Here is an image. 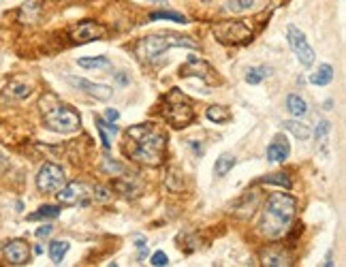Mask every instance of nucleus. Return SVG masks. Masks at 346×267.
<instances>
[{
	"label": "nucleus",
	"instance_id": "8",
	"mask_svg": "<svg viewBox=\"0 0 346 267\" xmlns=\"http://www.w3.org/2000/svg\"><path fill=\"white\" fill-rule=\"evenodd\" d=\"M287 41H289V47L293 49V54L297 56L301 66H312L314 64V58H317V54H314V49L310 47V43L306 41V35H303L297 26L291 24L287 28Z\"/></svg>",
	"mask_w": 346,
	"mask_h": 267
},
{
	"label": "nucleus",
	"instance_id": "24",
	"mask_svg": "<svg viewBox=\"0 0 346 267\" xmlns=\"http://www.w3.org/2000/svg\"><path fill=\"white\" fill-rule=\"evenodd\" d=\"M58 214H60V208L58 205H41V208L34 212V214H30L28 216V220H45V218H58Z\"/></svg>",
	"mask_w": 346,
	"mask_h": 267
},
{
	"label": "nucleus",
	"instance_id": "31",
	"mask_svg": "<svg viewBox=\"0 0 346 267\" xmlns=\"http://www.w3.org/2000/svg\"><path fill=\"white\" fill-rule=\"evenodd\" d=\"M331 130V124L327 120H321L317 126V141H321V146H327V135Z\"/></svg>",
	"mask_w": 346,
	"mask_h": 267
},
{
	"label": "nucleus",
	"instance_id": "6",
	"mask_svg": "<svg viewBox=\"0 0 346 267\" xmlns=\"http://www.w3.org/2000/svg\"><path fill=\"white\" fill-rule=\"evenodd\" d=\"M212 35L220 41L222 45H239L252 39V26L244 19H231V22H220L212 28Z\"/></svg>",
	"mask_w": 346,
	"mask_h": 267
},
{
	"label": "nucleus",
	"instance_id": "4",
	"mask_svg": "<svg viewBox=\"0 0 346 267\" xmlns=\"http://www.w3.org/2000/svg\"><path fill=\"white\" fill-rule=\"evenodd\" d=\"M162 116L173 128H186L192 120H195V109L186 94L180 90H169L165 96V105H162Z\"/></svg>",
	"mask_w": 346,
	"mask_h": 267
},
{
	"label": "nucleus",
	"instance_id": "10",
	"mask_svg": "<svg viewBox=\"0 0 346 267\" xmlns=\"http://www.w3.org/2000/svg\"><path fill=\"white\" fill-rule=\"evenodd\" d=\"M68 84L75 86V88L81 90V92H86L88 96H92V98H96V101H109L111 94H114V88H109V86H105V84H92V81L79 79V77H73V75H68Z\"/></svg>",
	"mask_w": 346,
	"mask_h": 267
},
{
	"label": "nucleus",
	"instance_id": "26",
	"mask_svg": "<svg viewBox=\"0 0 346 267\" xmlns=\"http://www.w3.org/2000/svg\"><path fill=\"white\" fill-rule=\"evenodd\" d=\"M269 75V69L267 66H254V69H250L248 73H246V81L250 86H257V84H261L263 79H265Z\"/></svg>",
	"mask_w": 346,
	"mask_h": 267
},
{
	"label": "nucleus",
	"instance_id": "32",
	"mask_svg": "<svg viewBox=\"0 0 346 267\" xmlns=\"http://www.w3.org/2000/svg\"><path fill=\"white\" fill-rule=\"evenodd\" d=\"M7 92H9L11 96H15V98H26V96L30 94V88L24 86V84H11Z\"/></svg>",
	"mask_w": 346,
	"mask_h": 267
},
{
	"label": "nucleus",
	"instance_id": "36",
	"mask_svg": "<svg viewBox=\"0 0 346 267\" xmlns=\"http://www.w3.org/2000/svg\"><path fill=\"white\" fill-rule=\"evenodd\" d=\"M105 118H107V122H118L120 120V111L118 109H107L105 111Z\"/></svg>",
	"mask_w": 346,
	"mask_h": 267
},
{
	"label": "nucleus",
	"instance_id": "33",
	"mask_svg": "<svg viewBox=\"0 0 346 267\" xmlns=\"http://www.w3.org/2000/svg\"><path fill=\"white\" fill-rule=\"evenodd\" d=\"M152 265H156V267H162V265H167L169 263V256L162 252V250H158V252H154L152 254V261H150Z\"/></svg>",
	"mask_w": 346,
	"mask_h": 267
},
{
	"label": "nucleus",
	"instance_id": "34",
	"mask_svg": "<svg viewBox=\"0 0 346 267\" xmlns=\"http://www.w3.org/2000/svg\"><path fill=\"white\" fill-rule=\"evenodd\" d=\"M52 233H54V227H52V224H43V227H39V229H37V233H34V235H37L39 240H43V238H49Z\"/></svg>",
	"mask_w": 346,
	"mask_h": 267
},
{
	"label": "nucleus",
	"instance_id": "27",
	"mask_svg": "<svg viewBox=\"0 0 346 267\" xmlns=\"http://www.w3.org/2000/svg\"><path fill=\"white\" fill-rule=\"evenodd\" d=\"M263 184H273V186H282V188H291V180L287 173H271V176L261 178Z\"/></svg>",
	"mask_w": 346,
	"mask_h": 267
},
{
	"label": "nucleus",
	"instance_id": "30",
	"mask_svg": "<svg viewBox=\"0 0 346 267\" xmlns=\"http://www.w3.org/2000/svg\"><path fill=\"white\" fill-rule=\"evenodd\" d=\"M150 19H152V22H156V19H173V22H182V24L186 22L184 15H182V13H173V11H154L150 15Z\"/></svg>",
	"mask_w": 346,
	"mask_h": 267
},
{
	"label": "nucleus",
	"instance_id": "7",
	"mask_svg": "<svg viewBox=\"0 0 346 267\" xmlns=\"http://www.w3.org/2000/svg\"><path fill=\"white\" fill-rule=\"evenodd\" d=\"M66 184V176L62 167L54 165V162H45L43 167L39 169L37 173V188L39 192H45V194H52L58 192Z\"/></svg>",
	"mask_w": 346,
	"mask_h": 267
},
{
	"label": "nucleus",
	"instance_id": "3",
	"mask_svg": "<svg viewBox=\"0 0 346 267\" xmlns=\"http://www.w3.org/2000/svg\"><path fill=\"white\" fill-rule=\"evenodd\" d=\"M173 47H188V49H197V41H192L190 37H182L176 32H156V35H148L144 39L137 41L135 45V56L141 62H154L156 58H160L165 51L173 49Z\"/></svg>",
	"mask_w": 346,
	"mask_h": 267
},
{
	"label": "nucleus",
	"instance_id": "22",
	"mask_svg": "<svg viewBox=\"0 0 346 267\" xmlns=\"http://www.w3.org/2000/svg\"><path fill=\"white\" fill-rule=\"evenodd\" d=\"M287 107H289V111L295 116V118H303L308 114V103L303 101L299 94H289V98H287Z\"/></svg>",
	"mask_w": 346,
	"mask_h": 267
},
{
	"label": "nucleus",
	"instance_id": "11",
	"mask_svg": "<svg viewBox=\"0 0 346 267\" xmlns=\"http://www.w3.org/2000/svg\"><path fill=\"white\" fill-rule=\"evenodd\" d=\"M100 37H105V28L94 24V22H81L79 26H75L71 30V41H73V43H79V45L96 41Z\"/></svg>",
	"mask_w": 346,
	"mask_h": 267
},
{
	"label": "nucleus",
	"instance_id": "29",
	"mask_svg": "<svg viewBox=\"0 0 346 267\" xmlns=\"http://www.w3.org/2000/svg\"><path fill=\"white\" fill-rule=\"evenodd\" d=\"M114 188H116L118 192H122V194H126V197H130V194H137V192H139V188L135 186L133 182H130V178H126V180H116V182H114Z\"/></svg>",
	"mask_w": 346,
	"mask_h": 267
},
{
	"label": "nucleus",
	"instance_id": "20",
	"mask_svg": "<svg viewBox=\"0 0 346 267\" xmlns=\"http://www.w3.org/2000/svg\"><path fill=\"white\" fill-rule=\"evenodd\" d=\"M331 81H333V69L329 64H321L310 75V84H314V86H329Z\"/></svg>",
	"mask_w": 346,
	"mask_h": 267
},
{
	"label": "nucleus",
	"instance_id": "25",
	"mask_svg": "<svg viewBox=\"0 0 346 267\" xmlns=\"http://www.w3.org/2000/svg\"><path fill=\"white\" fill-rule=\"evenodd\" d=\"M254 7V0H229L225 5V11L229 13H244V11H250Z\"/></svg>",
	"mask_w": 346,
	"mask_h": 267
},
{
	"label": "nucleus",
	"instance_id": "1",
	"mask_svg": "<svg viewBox=\"0 0 346 267\" xmlns=\"http://www.w3.org/2000/svg\"><path fill=\"white\" fill-rule=\"evenodd\" d=\"M124 152L141 165L158 167L167 152V137L154 124H135L126 130Z\"/></svg>",
	"mask_w": 346,
	"mask_h": 267
},
{
	"label": "nucleus",
	"instance_id": "16",
	"mask_svg": "<svg viewBox=\"0 0 346 267\" xmlns=\"http://www.w3.org/2000/svg\"><path fill=\"white\" fill-rule=\"evenodd\" d=\"M235 156H233L231 152H222L220 156H218V160H216V165H214V176L216 178H225L227 173L235 167Z\"/></svg>",
	"mask_w": 346,
	"mask_h": 267
},
{
	"label": "nucleus",
	"instance_id": "23",
	"mask_svg": "<svg viewBox=\"0 0 346 267\" xmlns=\"http://www.w3.org/2000/svg\"><path fill=\"white\" fill-rule=\"evenodd\" d=\"M66 252H68V242L58 240V242H52V244H49V259H52L56 265L62 263V259L66 256Z\"/></svg>",
	"mask_w": 346,
	"mask_h": 267
},
{
	"label": "nucleus",
	"instance_id": "38",
	"mask_svg": "<svg viewBox=\"0 0 346 267\" xmlns=\"http://www.w3.org/2000/svg\"><path fill=\"white\" fill-rule=\"evenodd\" d=\"M3 165H7V158L3 156V154H0V167H3Z\"/></svg>",
	"mask_w": 346,
	"mask_h": 267
},
{
	"label": "nucleus",
	"instance_id": "19",
	"mask_svg": "<svg viewBox=\"0 0 346 267\" xmlns=\"http://www.w3.org/2000/svg\"><path fill=\"white\" fill-rule=\"evenodd\" d=\"M282 126H284V130H289L293 137H297V139H301V141H306V139H310V126H306L303 122H297V120H287V122H282Z\"/></svg>",
	"mask_w": 346,
	"mask_h": 267
},
{
	"label": "nucleus",
	"instance_id": "21",
	"mask_svg": "<svg viewBox=\"0 0 346 267\" xmlns=\"http://www.w3.org/2000/svg\"><path fill=\"white\" fill-rule=\"evenodd\" d=\"M77 64L81 69H109L111 60L105 56H84V58H77Z\"/></svg>",
	"mask_w": 346,
	"mask_h": 267
},
{
	"label": "nucleus",
	"instance_id": "5",
	"mask_svg": "<svg viewBox=\"0 0 346 267\" xmlns=\"http://www.w3.org/2000/svg\"><path fill=\"white\" fill-rule=\"evenodd\" d=\"M43 120H45V126L49 130L62 132V135H66V132H75L81 124L79 114H75V111L66 105H60V103H56L52 107L43 103Z\"/></svg>",
	"mask_w": 346,
	"mask_h": 267
},
{
	"label": "nucleus",
	"instance_id": "37",
	"mask_svg": "<svg viewBox=\"0 0 346 267\" xmlns=\"http://www.w3.org/2000/svg\"><path fill=\"white\" fill-rule=\"evenodd\" d=\"M118 81H120V84H126V77H124V73H120V75H118Z\"/></svg>",
	"mask_w": 346,
	"mask_h": 267
},
{
	"label": "nucleus",
	"instance_id": "15",
	"mask_svg": "<svg viewBox=\"0 0 346 267\" xmlns=\"http://www.w3.org/2000/svg\"><path fill=\"white\" fill-rule=\"evenodd\" d=\"M263 265H269V267H284V265H291V256L284 252V250H265L263 252Z\"/></svg>",
	"mask_w": 346,
	"mask_h": 267
},
{
	"label": "nucleus",
	"instance_id": "12",
	"mask_svg": "<svg viewBox=\"0 0 346 267\" xmlns=\"http://www.w3.org/2000/svg\"><path fill=\"white\" fill-rule=\"evenodd\" d=\"M5 259L11 265H26L30 259V246L24 240H11L5 246Z\"/></svg>",
	"mask_w": 346,
	"mask_h": 267
},
{
	"label": "nucleus",
	"instance_id": "28",
	"mask_svg": "<svg viewBox=\"0 0 346 267\" xmlns=\"http://www.w3.org/2000/svg\"><path fill=\"white\" fill-rule=\"evenodd\" d=\"M100 169H103L105 173H111V176H122L126 169L122 162L114 160V158H103V162H100Z\"/></svg>",
	"mask_w": 346,
	"mask_h": 267
},
{
	"label": "nucleus",
	"instance_id": "13",
	"mask_svg": "<svg viewBox=\"0 0 346 267\" xmlns=\"http://www.w3.org/2000/svg\"><path fill=\"white\" fill-rule=\"evenodd\" d=\"M86 194H88V188L84 184L71 182V184H64V186L58 190V201L62 205H75L79 201H84Z\"/></svg>",
	"mask_w": 346,
	"mask_h": 267
},
{
	"label": "nucleus",
	"instance_id": "18",
	"mask_svg": "<svg viewBox=\"0 0 346 267\" xmlns=\"http://www.w3.org/2000/svg\"><path fill=\"white\" fill-rule=\"evenodd\" d=\"M205 116L210 122H216V124H227V122H231V109H227L225 105H212L207 107Z\"/></svg>",
	"mask_w": 346,
	"mask_h": 267
},
{
	"label": "nucleus",
	"instance_id": "17",
	"mask_svg": "<svg viewBox=\"0 0 346 267\" xmlns=\"http://www.w3.org/2000/svg\"><path fill=\"white\" fill-rule=\"evenodd\" d=\"M96 130H98V135H100V143H103V148L109 150L111 148L109 135H118V126H114V122H107L103 118H96Z\"/></svg>",
	"mask_w": 346,
	"mask_h": 267
},
{
	"label": "nucleus",
	"instance_id": "39",
	"mask_svg": "<svg viewBox=\"0 0 346 267\" xmlns=\"http://www.w3.org/2000/svg\"><path fill=\"white\" fill-rule=\"evenodd\" d=\"M152 3H167V0H152Z\"/></svg>",
	"mask_w": 346,
	"mask_h": 267
},
{
	"label": "nucleus",
	"instance_id": "2",
	"mask_svg": "<svg viewBox=\"0 0 346 267\" xmlns=\"http://www.w3.org/2000/svg\"><path fill=\"white\" fill-rule=\"evenodd\" d=\"M295 210H297V201L291 194L284 192H273L267 197L265 205H263L261 218L257 229L263 238L267 240H280L289 233V227L293 224Z\"/></svg>",
	"mask_w": 346,
	"mask_h": 267
},
{
	"label": "nucleus",
	"instance_id": "9",
	"mask_svg": "<svg viewBox=\"0 0 346 267\" xmlns=\"http://www.w3.org/2000/svg\"><path fill=\"white\" fill-rule=\"evenodd\" d=\"M180 77H184V79L197 77L203 81V84H210V86L216 84V73H214V69L205 62V60L195 58V56H188L186 62L180 66Z\"/></svg>",
	"mask_w": 346,
	"mask_h": 267
},
{
	"label": "nucleus",
	"instance_id": "14",
	"mask_svg": "<svg viewBox=\"0 0 346 267\" xmlns=\"http://www.w3.org/2000/svg\"><path fill=\"white\" fill-rule=\"evenodd\" d=\"M289 154H291V146H289L287 137L276 135L267 148V160L269 162H284L289 158Z\"/></svg>",
	"mask_w": 346,
	"mask_h": 267
},
{
	"label": "nucleus",
	"instance_id": "35",
	"mask_svg": "<svg viewBox=\"0 0 346 267\" xmlns=\"http://www.w3.org/2000/svg\"><path fill=\"white\" fill-rule=\"evenodd\" d=\"M94 199L96 201H109V190L107 188H103V186H98V188H94Z\"/></svg>",
	"mask_w": 346,
	"mask_h": 267
}]
</instances>
